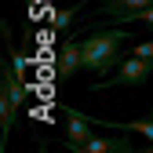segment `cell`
<instances>
[{
    "instance_id": "obj_12",
    "label": "cell",
    "mask_w": 153,
    "mask_h": 153,
    "mask_svg": "<svg viewBox=\"0 0 153 153\" xmlns=\"http://www.w3.org/2000/svg\"><path fill=\"white\" fill-rule=\"evenodd\" d=\"M26 4H29V7H36V0H26Z\"/></svg>"
},
{
    "instance_id": "obj_6",
    "label": "cell",
    "mask_w": 153,
    "mask_h": 153,
    "mask_svg": "<svg viewBox=\"0 0 153 153\" xmlns=\"http://www.w3.org/2000/svg\"><path fill=\"white\" fill-rule=\"evenodd\" d=\"M153 0H102L95 7V18H120V15H131V11H142Z\"/></svg>"
},
{
    "instance_id": "obj_1",
    "label": "cell",
    "mask_w": 153,
    "mask_h": 153,
    "mask_svg": "<svg viewBox=\"0 0 153 153\" xmlns=\"http://www.w3.org/2000/svg\"><path fill=\"white\" fill-rule=\"evenodd\" d=\"M128 40H135V36L124 33V26H91L88 36H80V69L106 73L113 66H120Z\"/></svg>"
},
{
    "instance_id": "obj_3",
    "label": "cell",
    "mask_w": 153,
    "mask_h": 153,
    "mask_svg": "<svg viewBox=\"0 0 153 153\" xmlns=\"http://www.w3.org/2000/svg\"><path fill=\"white\" fill-rule=\"evenodd\" d=\"M153 76V59H142V55H128V59L117 66V73L106 76V80H95L91 91H102V88H135L146 84Z\"/></svg>"
},
{
    "instance_id": "obj_8",
    "label": "cell",
    "mask_w": 153,
    "mask_h": 153,
    "mask_svg": "<svg viewBox=\"0 0 153 153\" xmlns=\"http://www.w3.org/2000/svg\"><path fill=\"white\" fill-rule=\"evenodd\" d=\"M131 142L128 139H99V135H91L76 153H128Z\"/></svg>"
},
{
    "instance_id": "obj_10",
    "label": "cell",
    "mask_w": 153,
    "mask_h": 153,
    "mask_svg": "<svg viewBox=\"0 0 153 153\" xmlns=\"http://www.w3.org/2000/svg\"><path fill=\"white\" fill-rule=\"evenodd\" d=\"M73 11H76V7H66V11H55V15H51V29H55V33H62V29H66V26L73 22Z\"/></svg>"
},
{
    "instance_id": "obj_11",
    "label": "cell",
    "mask_w": 153,
    "mask_h": 153,
    "mask_svg": "<svg viewBox=\"0 0 153 153\" xmlns=\"http://www.w3.org/2000/svg\"><path fill=\"white\" fill-rule=\"evenodd\" d=\"M131 55H142V59H153V40H146V44H135V48H131Z\"/></svg>"
},
{
    "instance_id": "obj_5",
    "label": "cell",
    "mask_w": 153,
    "mask_h": 153,
    "mask_svg": "<svg viewBox=\"0 0 153 153\" xmlns=\"http://www.w3.org/2000/svg\"><path fill=\"white\" fill-rule=\"evenodd\" d=\"M73 73H80V40H66V48L59 51V59H55V76L59 80H69Z\"/></svg>"
},
{
    "instance_id": "obj_9",
    "label": "cell",
    "mask_w": 153,
    "mask_h": 153,
    "mask_svg": "<svg viewBox=\"0 0 153 153\" xmlns=\"http://www.w3.org/2000/svg\"><path fill=\"white\" fill-rule=\"evenodd\" d=\"M117 22L124 26V22H142V26H153V4L149 7H142V11H131V15H120Z\"/></svg>"
},
{
    "instance_id": "obj_7",
    "label": "cell",
    "mask_w": 153,
    "mask_h": 153,
    "mask_svg": "<svg viewBox=\"0 0 153 153\" xmlns=\"http://www.w3.org/2000/svg\"><path fill=\"white\" fill-rule=\"evenodd\" d=\"M95 128H117V131H124V135H128V131H139V135H146L149 146H153V113L142 117V120H95Z\"/></svg>"
},
{
    "instance_id": "obj_4",
    "label": "cell",
    "mask_w": 153,
    "mask_h": 153,
    "mask_svg": "<svg viewBox=\"0 0 153 153\" xmlns=\"http://www.w3.org/2000/svg\"><path fill=\"white\" fill-rule=\"evenodd\" d=\"M62 117H66V149H80L91 135H95V120L91 117H84L80 109H73V106H66L62 109Z\"/></svg>"
},
{
    "instance_id": "obj_2",
    "label": "cell",
    "mask_w": 153,
    "mask_h": 153,
    "mask_svg": "<svg viewBox=\"0 0 153 153\" xmlns=\"http://www.w3.org/2000/svg\"><path fill=\"white\" fill-rule=\"evenodd\" d=\"M26 84H22V73L15 66H7V59L0 62V131H4V142H7V131L15 128L18 109L26 106Z\"/></svg>"
}]
</instances>
